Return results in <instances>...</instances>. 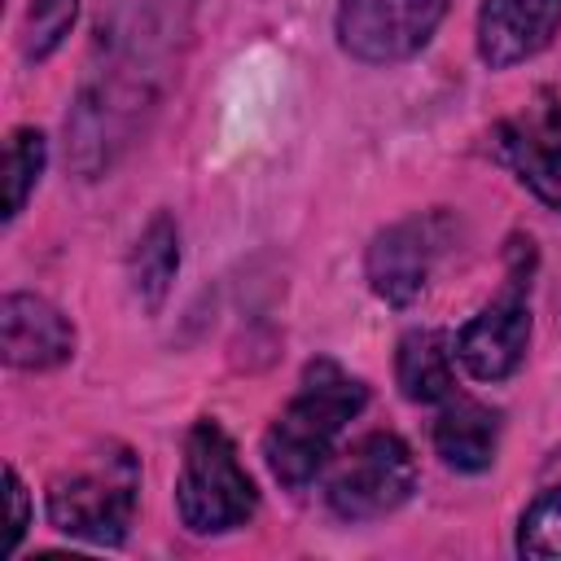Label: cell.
<instances>
[{
	"mask_svg": "<svg viewBox=\"0 0 561 561\" xmlns=\"http://www.w3.org/2000/svg\"><path fill=\"white\" fill-rule=\"evenodd\" d=\"M197 0H105L96 18V66L66 118L70 162L79 175H101L131 145L153 110L171 57L193 26Z\"/></svg>",
	"mask_w": 561,
	"mask_h": 561,
	"instance_id": "obj_1",
	"label": "cell"
},
{
	"mask_svg": "<svg viewBox=\"0 0 561 561\" xmlns=\"http://www.w3.org/2000/svg\"><path fill=\"white\" fill-rule=\"evenodd\" d=\"M364 403H368V390L359 377H351L333 359H311L302 368L298 394L263 434V456L276 482L294 491L307 486L333 456V443L346 430V421L364 412Z\"/></svg>",
	"mask_w": 561,
	"mask_h": 561,
	"instance_id": "obj_2",
	"label": "cell"
},
{
	"mask_svg": "<svg viewBox=\"0 0 561 561\" xmlns=\"http://www.w3.org/2000/svg\"><path fill=\"white\" fill-rule=\"evenodd\" d=\"M140 465L123 443H105L48 482V522L88 543H123L136 517Z\"/></svg>",
	"mask_w": 561,
	"mask_h": 561,
	"instance_id": "obj_3",
	"label": "cell"
},
{
	"mask_svg": "<svg viewBox=\"0 0 561 561\" xmlns=\"http://www.w3.org/2000/svg\"><path fill=\"white\" fill-rule=\"evenodd\" d=\"M259 491L237 460L232 438L219 421H197L184 438V460L175 478V513L193 535H224L254 517Z\"/></svg>",
	"mask_w": 561,
	"mask_h": 561,
	"instance_id": "obj_4",
	"label": "cell"
},
{
	"mask_svg": "<svg viewBox=\"0 0 561 561\" xmlns=\"http://www.w3.org/2000/svg\"><path fill=\"white\" fill-rule=\"evenodd\" d=\"M416 491V460L399 434H364L329 473L324 500L342 522H373L408 504Z\"/></svg>",
	"mask_w": 561,
	"mask_h": 561,
	"instance_id": "obj_5",
	"label": "cell"
},
{
	"mask_svg": "<svg viewBox=\"0 0 561 561\" xmlns=\"http://www.w3.org/2000/svg\"><path fill=\"white\" fill-rule=\"evenodd\" d=\"M451 0H337V44L359 66H394L416 57Z\"/></svg>",
	"mask_w": 561,
	"mask_h": 561,
	"instance_id": "obj_6",
	"label": "cell"
},
{
	"mask_svg": "<svg viewBox=\"0 0 561 561\" xmlns=\"http://www.w3.org/2000/svg\"><path fill=\"white\" fill-rule=\"evenodd\" d=\"M530 272L513 267L508 285L456 333V359L478 381H504L526 359L530 342Z\"/></svg>",
	"mask_w": 561,
	"mask_h": 561,
	"instance_id": "obj_7",
	"label": "cell"
},
{
	"mask_svg": "<svg viewBox=\"0 0 561 561\" xmlns=\"http://www.w3.org/2000/svg\"><path fill=\"white\" fill-rule=\"evenodd\" d=\"M443 241H447L443 215H412V219L381 228L368 245V259H364L373 294L390 307H408L412 298H421L430 267L443 254Z\"/></svg>",
	"mask_w": 561,
	"mask_h": 561,
	"instance_id": "obj_8",
	"label": "cell"
},
{
	"mask_svg": "<svg viewBox=\"0 0 561 561\" xmlns=\"http://www.w3.org/2000/svg\"><path fill=\"white\" fill-rule=\"evenodd\" d=\"M495 149L543 206L561 210V114L548 96H539V105H530L526 114L500 123Z\"/></svg>",
	"mask_w": 561,
	"mask_h": 561,
	"instance_id": "obj_9",
	"label": "cell"
},
{
	"mask_svg": "<svg viewBox=\"0 0 561 561\" xmlns=\"http://www.w3.org/2000/svg\"><path fill=\"white\" fill-rule=\"evenodd\" d=\"M0 351L4 364L44 373L75 355V329L48 298L13 289L0 302Z\"/></svg>",
	"mask_w": 561,
	"mask_h": 561,
	"instance_id": "obj_10",
	"label": "cell"
},
{
	"mask_svg": "<svg viewBox=\"0 0 561 561\" xmlns=\"http://www.w3.org/2000/svg\"><path fill=\"white\" fill-rule=\"evenodd\" d=\"M557 26H561V0H482L478 57L491 70H508L543 53Z\"/></svg>",
	"mask_w": 561,
	"mask_h": 561,
	"instance_id": "obj_11",
	"label": "cell"
},
{
	"mask_svg": "<svg viewBox=\"0 0 561 561\" xmlns=\"http://www.w3.org/2000/svg\"><path fill=\"white\" fill-rule=\"evenodd\" d=\"M438 456L460 473H482L500 447V412L478 399H447L434 421Z\"/></svg>",
	"mask_w": 561,
	"mask_h": 561,
	"instance_id": "obj_12",
	"label": "cell"
},
{
	"mask_svg": "<svg viewBox=\"0 0 561 561\" xmlns=\"http://www.w3.org/2000/svg\"><path fill=\"white\" fill-rule=\"evenodd\" d=\"M394 381L412 403L451 399V342L443 329H412L394 351Z\"/></svg>",
	"mask_w": 561,
	"mask_h": 561,
	"instance_id": "obj_13",
	"label": "cell"
},
{
	"mask_svg": "<svg viewBox=\"0 0 561 561\" xmlns=\"http://www.w3.org/2000/svg\"><path fill=\"white\" fill-rule=\"evenodd\" d=\"M175 267H180V232H175V219L158 210L140 228V237H136V245L127 254V280H131L136 298L149 311L162 307V298H167V289L175 280Z\"/></svg>",
	"mask_w": 561,
	"mask_h": 561,
	"instance_id": "obj_14",
	"label": "cell"
},
{
	"mask_svg": "<svg viewBox=\"0 0 561 561\" xmlns=\"http://www.w3.org/2000/svg\"><path fill=\"white\" fill-rule=\"evenodd\" d=\"M44 158H48L44 131L18 127L9 136V149H4V224H13L22 215L26 197L35 193V184L44 175Z\"/></svg>",
	"mask_w": 561,
	"mask_h": 561,
	"instance_id": "obj_15",
	"label": "cell"
},
{
	"mask_svg": "<svg viewBox=\"0 0 561 561\" xmlns=\"http://www.w3.org/2000/svg\"><path fill=\"white\" fill-rule=\"evenodd\" d=\"M79 13V0H31L26 9V31H22V53L31 61H44L61 48L70 35V22Z\"/></svg>",
	"mask_w": 561,
	"mask_h": 561,
	"instance_id": "obj_16",
	"label": "cell"
},
{
	"mask_svg": "<svg viewBox=\"0 0 561 561\" xmlns=\"http://www.w3.org/2000/svg\"><path fill=\"white\" fill-rule=\"evenodd\" d=\"M517 552L522 557H561V482L548 486L517 526Z\"/></svg>",
	"mask_w": 561,
	"mask_h": 561,
	"instance_id": "obj_17",
	"label": "cell"
},
{
	"mask_svg": "<svg viewBox=\"0 0 561 561\" xmlns=\"http://www.w3.org/2000/svg\"><path fill=\"white\" fill-rule=\"evenodd\" d=\"M4 486H9V539H4V552H13L31 526V495L18 478V469H4Z\"/></svg>",
	"mask_w": 561,
	"mask_h": 561,
	"instance_id": "obj_18",
	"label": "cell"
}]
</instances>
